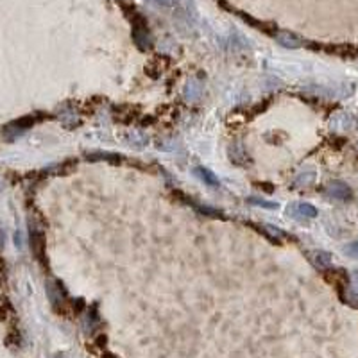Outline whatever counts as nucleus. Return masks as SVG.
Wrapping results in <instances>:
<instances>
[{
	"label": "nucleus",
	"mask_w": 358,
	"mask_h": 358,
	"mask_svg": "<svg viewBox=\"0 0 358 358\" xmlns=\"http://www.w3.org/2000/svg\"><path fill=\"white\" fill-rule=\"evenodd\" d=\"M330 192H332L333 197L337 199H349V195H351V190H349L348 185H344V183L340 181H335L330 185Z\"/></svg>",
	"instance_id": "1"
},
{
	"label": "nucleus",
	"mask_w": 358,
	"mask_h": 358,
	"mask_svg": "<svg viewBox=\"0 0 358 358\" xmlns=\"http://www.w3.org/2000/svg\"><path fill=\"white\" fill-rule=\"evenodd\" d=\"M195 174H197L203 181H206L208 185H212V187H217L218 185V179L215 177V174H212V172L208 170V168H203V167H199V168H195Z\"/></svg>",
	"instance_id": "2"
},
{
	"label": "nucleus",
	"mask_w": 358,
	"mask_h": 358,
	"mask_svg": "<svg viewBox=\"0 0 358 358\" xmlns=\"http://www.w3.org/2000/svg\"><path fill=\"white\" fill-rule=\"evenodd\" d=\"M296 208H299V213H301V215H305V217H315V215H317V210L311 206V204L301 203V204H296Z\"/></svg>",
	"instance_id": "3"
},
{
	"label": "nucleus",
	"mask_w": 358,
	"mask_h": 358,
	"mask_svg": "<svg viewBox=\"0 0 358 358\" xmlns=\"http://www.w3.org/2000/svg\"><path fill=\"white\" fill-rule=\"evenodd\" d=\"M330 262H332V256L328 255V253H324V251H319L315 256V263L317 265H330Z\"/></svg>",
	"instance_id": "4"
},
{
	"label": "nucleus",
	"mask_w": 358,
	"mask_h": 358,
	"mask_svg": "<svg viewBox=\"0 0 358 358\" xmlns=\"http://www.w3.org/2000/svg\"><path fill=\"white\" fill-rule=\"evenodd\" d=\"M346 255L351 256V258H357L358 260V242H353V244L346 245Z\"/></svg>",
	"instance_id": "5"
},
{
	"label": "nucleus",
	"mask_w": 358,
	"mask_h": 358,
	"mask_svg": "<svg viewBox=\"0 0 358 358\" xmlns=\"http://www.w3.org/2000/svg\"><path fill=\"white\" fill-rule=\"evenodd\" d=\"M249 203H255L258 206H265V208H276V203H267V201H262V199H249Z\"/></svg>",
	"instance_id": "6"
}]
</instances>
